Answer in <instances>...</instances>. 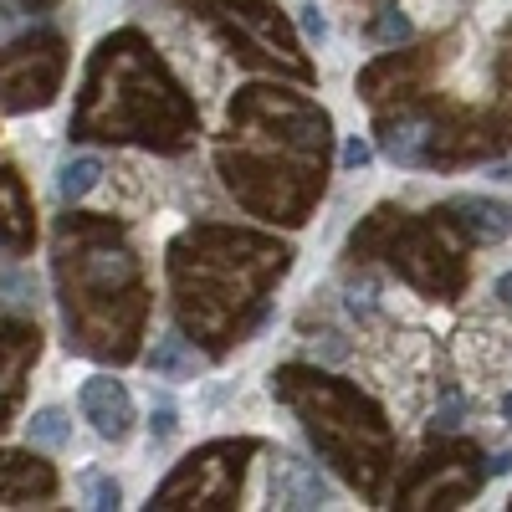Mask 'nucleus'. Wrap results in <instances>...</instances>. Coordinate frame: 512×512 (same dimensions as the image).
Instances as JSON below:
<instances>
[{
  "mask_svg": "<svg viewBox=\"0 0 512 512\" xmlns=\"http://www.w3.org/2000/svg\"><path fill=\"white\" fill-rule=\"evenodd\" d=\"M507 472H512V446H507V451H497V456H492V466H487V477H507Z\"/></svg>",
  "mask_w": 512,
  "mask_h": 512,
  "instance_id": "nucleus-12",
  "label": "nucleus"
},
{
  "mask_svg": "<svg viewBox=\"0 0 512 512\" xmlns=\"http://www.w3.org/2000/svg\"><path fill=\"white\" fill-rule=\"evenodd\" d=\"M26 6H31V11H36V6H47V0H26Z\"/></svg>",
  "mask_w": 512,
  "mask_h": 512,
  "instance_id": "nucleus-16",
  "label": "nucleus"
},
{
  "mask_svg": "<svg viewBox=\"0 0 512 512\" xmlns=\"http://www.w3.org/2000/svg\"><path fill=\"white\" fill-rule=\"evenodd\" d=\"M502 415H507V420H512V390H507V395H502Z\"/></svg>",
  "mask_w": 512,
  "mask_h": 512,
  "instance_id": "nucleus-15",
  "label": "nucleus"
},
{
  "mask_svg": "<svg viewBox=\"0 0 512 512\" xmlns=\"http://www.w3.org/2000/svg\"><path fill=\"white\" fill-rule=\"evenodd\" d=\"M98 180H103V164H98L93 154H77V159H67V164H62L57 190H62V200H67V205H77V200L88 195Z\"/></svg>",
  "mask_w": 512,
  "mask_h": 512,
  "instance_id": "nucleus-3",
  "label": "nucleus"
},
{
  "mask_svg": "<svg viewBox=\"0 0 512 512\" xmlns=\"http://www.w3.org/2000/svg\"><path fill=\"white\" fill-rule=\"evenodd\" d=\"M82 415L93 420V431L103 441H128V431H134V400H128L118 379H103V374L82 384Z\"/></svg>",
  "mask_w": 512,
  "mask_h": 512,
  "instance_id": "nucleus-1",
  "label": "nucleus"
},
{
  "mask_svg": "<svg viewBox=\"0 0 512 512\" xmlns=\"http://www.w3.org/2000/svg\"><path fill=\"white\" fill-rule=\"evenodd\" d=\"M149 431H154V441H169V436H175V405H169V400H159V405H154Z\"/></svg>",
  "mask_w": 512,
  "mask_h": 512,
  "instance_id": "nucleus-8",
  "label": "nucleus"
},
{
  "mask_svg": "<svg viewBox=\"0 0 512 512\" xmlns=\"http://www.w3.org/2000/svg\"><path fill=\"white\" fill-rule=\"evenodd\" d=\"M461 415H466V405H461V395L451 390V395L441 400V415H436V431H456V425H461Z\"/></svg>",
  "mask_w": 512,
  "mask_h": 512,
  "instance_id": "nucleus-9",
  "label": "nucleus"
},
{
  "mask_svg": "<svg viewBox=\"0 0 512 512\" xmlns=\"http://www.w3.org/2000/svg\"><path fill=\"white\" fill-rule=\"evenodd\" d=\"M26 436H31L36 446H47V451H62V446L72 441V420H67V410L47 405V410H36V415L26 420Z\"/></svg>",
  "mask_w": 512,
  "mask_h": 512,
  "instance_id": "nucleus-4",
  "label": "nucleus"
},
{
  "mask_svg": "<svg viewBox=\"0 0 512 512\" xmlns=\"http://www.w3.org/2000/svg\"><path fill=\"white\" fill-rule=\"evenodd\" d=\"M451 210H456V221H461L466 231H472V241H482V246H492V241L512 236V210H507L502 200L466 195V200H456Z\"/></svg>",
  "mask_w": 512,
  "mask_h": 512,
  "instance_id": "nucleus-2",
  "label": "nucleus"
},
{
  "mask_svg": "<svg viewBox=\"0 0 512 512\" xmlns=\"http://www.w3.org/2000/svg\"><path fill=\"white\" fill-rule=\"evenodd\" d=\"M374 31H379V41H405V36H410V16H405L400 6H390V11L379 16Z\"/></svg>",
  "mask_w": 512,
  "mask_h": 512,
  "instance_id": "nucleus-7",
  "label": "nucleus"
},
{
  "mask_svg": "<svg viewBox=\"0 0 512 512\" xmlns=\"http://www.w3.org/2000/svg\"><path fill=\"white\" fill-rule=\"evenodd\" d=\"M497 297H502V303H507V308H512V272H507V277H502V282H497Z\"/></svg>",
  "mask_w": 512,
  "mask_h": 512,
  "instance_id": "nucleus-13",
  "label": "nucleus"
},
{
  "mask_svg": "<svg viewBox=\"0 0 512 512\" xmlns=\"http://www.w3.org/2000/svg\"><path fill=\"white\" fill-rule=\"evenodd\" d=\"M149 364H154V374H185V369H195V359L185 354V338L180 333H164L159 344H154V354H149Z\"/></svg>",
  "mask_w": 512,
  "mask_h": 512,
  "instance_id": "nucleus-5",
  "label": "nucleus"
},
{
  "mask_svg": "<svg viewBox=\"0 0 512 512\" xmlns=\"http://www.w3.org/2000/svg\"><path fill=\"white\" fill-rule=\"evenodd\" d=\"M492 180H502V185H512V164H497V169H492Z\"/></svg>",
  "mask_w": 512,
  "mask_h": 512,
  "instance_id": "nucleus-14",
  "label": "nucleus"
},
{
  "mask_svg": "<svg viewBox=\"0 0 512 512\" xmlns=\"http://www.w3.org/2000/svg\"><path fill=\"white\" fill-rule=\"evenodd\" d=\"M303 36L308 41H328V16L318 6H303Z\"/></svg>",
  "mask_w": 512,
  "mask_h": 512,
  "instance_id": "nucleus-10",
  "label": "nucleus"
},
{
  "mask_svg": "<svg viewBox=\"0 0 512 512\" xmlns=\"http://www.w3.org/2000/svg\"><path fill=\"white\" fill-rule=\"evenodd\" d=\"M82 492H88V507H98V512L123 502V492H118V482L108 472H88V477H82Z\"/></svg>",
  "mask_w": 512,
  "mask_h": 512,
  "instance_id": "nucleus-6",
  "label": "nucleus"
},
{
  "mask_svg": "<svg viewBox=\"0 0 512 512\" xmlns=\"http://www.w3.org/2000/svg\"><path fill=\"white\" fill-rule=\"evenodd\" d=\"M369 159H374V149H369L364 139H349V144H344V169H364Z\"/></svg>",
  "mask_w": 512,
  "mask_h": 512,
  "instance_id": "nucleus-11",
  "label": "nucleus"
}]
</instances>
